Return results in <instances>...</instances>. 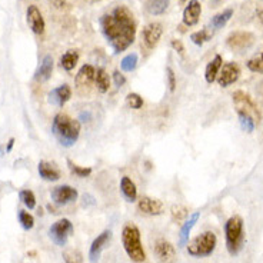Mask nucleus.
<instances>
[{
	"mask_svg": "<svg viewBox=\"0 0 263 263\" xmlns=\"http://www.w3.org/2000/svg\"><path fill=\"white\" fill-rule=\"evenodd\" d=\"M232 16H233V9H224L223 12L215 14V16L212 17L211 23H209V29H211L212 32L220 30L222 27H224L228 25V22L232 19Z\"/></svg>",
	"mask_w": 263,
	"mask_h": 263,
	"instance_id": "obj_24",
	"label": "nucleus"
},
{
	"mask_svg": "<svg viewBox=\"0 0 263 263\" xmlns=\"http://www.w3.org/2000/svg\"><path fill=\"white\" fill-rule=\"evenodd\" d=\"M139 62V56L136 53H129L127 56H125L122 62H120V69L123 72H133L136 69Z\"/></svg>",
	"mask_w": 263,
	"mask_h": 263,
	"instance_id": "obj_29",
	"label": "nucleus"
},
{
	"mask_svg": "<svg viewBox=\"0 0 263 263\" xmlns=\"http://www.w3.org/2000/svg\"><path fill=\"white\" fill-rule=\"evenodd\" d=\"M163 34V25L159 23V22H152L149 25H146L143 27V32H142V39H143V43L145 46L152 50L155 47L158 46L159 40Z\"/></svg>",
	"mask_w": 263,
	"mask_h": 263,
	"instance_id": "obj_10",
	"label": "nucleus"
},
{
	"mask_svg": "<svg viewBox=\"0 0 263 263\" xmlns=\"http://www.w3.org/2000/svg\"><path fill=\"white\" fill-rule=\"evenodd\" d=\"M224 237H226V249L232 256L237 255L243 249L245 230L243 219L240 216H232L224 224Z\"/></svg>",
	"mask_w": 263,
	"mask_h": 263,
	"instance_id": "obj_4",
	"label": "nucleus"
},
{
	"mask_svg": "<svg viewBox=\"0 0 263 263\" xmlns=\"http://www.w3.org/2000/svg\"><path fill=\"white\" fill-rule=\"evenodd\" d=\"M171 45H172V47H173V50H175V52H178L179 54H183L184 46H183V43H182L180 40L173 39V40H172Z\"/></svg>",
	"mask_w": 263,
	"mask_h": 263,
	"instance_id": "obj_40",
	"label": "nucleus"
},
{
	"mask_svg": "<svg viewBox=\"0 0 263 263\" xmlns=\"http://www.w3.org/2000/svg\"><path fill=\"white\" fill-rule=\"evenodd\" d=\"M255 40L256 39H255V34L253 33L242 32L240 30V32L230 33L229 36H228V39H226V45H228L230 50L242 53L253 46Z\"/></svg>",
	"mask_w": 263,
	"mask_h": 263,
	"instance_id": "obj_8",
	"label": "nucleus"
},
{
	"mask_svg": "<svg viewBox=\"0 0 263 263\" xmlns=\"http://www.w3.org/2000/svg\"><path fill=\"white\" fill-rule=\"evenodd\" d=\"M73 230H74V228H73V223L69 219H60L50 226L49 237L52 239L53 243L63 248L67 243L69 237L72 236Z\"/></svg>",
	"mask_w": 263,
	"mask_h": 263,
	"instance_id": "obj_6",
	"label": "nucleus"
},
{
	"mask_svg": "<svg viewBox=\"0 0 263 263\" xmlns=\"http://www.w3.org/2000/svg\"><path fill=\"white\" fill-rule=\"evenodd\" d=\"M213 36V32H212L209 27H204L199 32H195L191 34V40L196 45V46H203L206 42H209Z\"/></svg>",
	"mask_w": 263,
	"mask_h": 263,
	"instance_id": "obj_28",
	"label": "nucleus"
},
{
	"mask_svg": "<svg viewBox=\"0 0 263 263\" xmlns=\"http://www.w3.org/2000/svg\"><path fill=\"white\" fill-rule=\"evenodd\" d=\"M199 212H195V213H192L191 216H189V219L186 220L183 223V226H182V229H180V233H179V246L182 248V246H184V245L189 242V236H191V232L192 229L195 228V224H196V222L199 220Z\"/></svg>",
	"mask_w": 263,
	"mask_h": 263,
	"instance_id": "obj_21",
	"label": "nucleus"
},
{
	"mask_svg": "<svg viewBox=\"0 0 263 263\" xmlns=\"http://www.w3.org/2000/svg\"><path fill=\"white\" fill-rule=\"evenodd\" d=\"M120 192L123 193V196L127 202H135L138 199V189L136 184L129 176H123L120 179Z\"/></svg>",
	"mask_w": 263,
	"mask_h": 263,
	"instance_id": "obj_23",
	"label": "nucleus"
},
{
	"mask_svg": "<svg viewBox=\"0 0 263 263\" xmlns=\"http://www.w3.org/2000/svg\"><path fill=\"white\" fill-rule=\"evenodd\" d=\"M53 72V58L50 54H46L42 63H40L39 69L36 70V74H34V80L39 82V83H45L47 80L52 78Z\"/></svg>",
	"mask_w": 263,
	"mask_h": 263,
	"instance_id": "obj_18",
	"label": "nucleus"
},
{
	"mask_svg": "<svg viewBox=\"0 0 263 263\" xmlns=\"http://www.w3.org/2000/svg\"><path fill=\"white\" fill-rule=\"evenodd\" d=\"M237 118H239L240 127H242L245 132L252 133V132L255 130V127H256V120L252 118V116H249V115H246V113L243 112H237Z\"/></svg>",
	"mask_w": 263,
	"mask_h": 263,
	"instance_id": "obj_30",
	"label": "nucleus"
},
{
	"mask_svg": "<svg viewBox=\"0 0 263 263\" xmlns=\"http://www.w3.org/2000/svg\"><path fill=\"white\" fill-rule=\"evenodd\" d=\"M95 83H96V87L100 93H106L110 87V78L106 72L103 67H99L96 69V76H95Z\"/></svg>",
	"mask_w": 263,
	"mask_h": 263,
	"instance_id": "obj_27",
	"label": "nucleus"
},
{
	"mask_svg": "<svg viewBox=\"0 0 263 263\" xmlns=\"http://www.w3.org/2000/svg\"><path fill=\"white\" fill-rule=\"evenodd\" d=\"M13 145H14V139L10 138L9 139V142H7V147H6L7 153H9V152H12V149H13Z\"/></svg>",
	"mask_w": 263,
	"mask_h": 263,
	"instance_id": "obj_42",
	"label": "nucleus"
},
{
	"mask_svg": "<svg viewBox=\"0 0 263 263\" xmlns=\"http://www.w3.org/2000/svg\"><path fill=\"white\" fill-rule=\"evenodd\" d=\"M70 98H72V89H70V86L60 85L58 87L52 89V92L49 93V96H47V100L53 106L62 107V106H65L70 100Z\"/></svg>",
	"mask_w": 263,
	"mask_h": 263,
	"instance_id": "obj_17",
	"label": "nucleus"
},
{
	"mask_svg": "<svg viewBox=\"0 0 263 263\" xmlns=\"http://www.w3.org/2000/svg\"><path fill=\"white\" fill-rule=\"evenodd\" d=\"M246 66H248V69H249L250 72L263 73V53L248 60Z\"/></svg>",
	"mask_w": 263,
	"mask_h": 263,
	"instance_id": "obj_34",
	"label": "nucleus"
},
{
	"mask_svg": "<svg viewBox=\"0 0 263 263\" xmlns=\"http://www.w3.org/2000/svg\"><path fill=\"white\" fill-rule=\"evenodd\" d=\"M171 0H146V12L152 16H160L163 14L169 7Z\"/></svg>",
	"mask_w": 263,
	"mask_h": 263,
	"instance_id": "obj_25",
	"label": "nucleus"
},
{
	"mask_svg": "<svg viewBox=\"0 0 263 263\" xmlns=\"http://www.w3.org/2000/svg\"><path fill=\"white\" fill-rule=\"evenodd\" d=\"M166 78H167V86H169V90L172 93L176 90V85H178V80H176V74L173 72L172 67L166 69Z\"/></svg>",
	"mask_w": 263,
	"mask_h": 263,
	"instance_id": "obj_38",
	"label": "nucleus"
},
{
	"mask_svg": "<svg viewBox=\"0 0 263 263\" xmlns=\"http://www.w3.org/2000/svg\"><path fill=\"white\" fill-rule=\"evenodd\" d=\"M262 2H263V0H262Z\"/></svg>",
	"mask_w": 263,
	"mask_h": 263,
	"instance_id": "obj_45",
	"label": "nucleus"
},
{
	"mask_svg": "<svg viewBox=\"0 0 263 263\" xmlns=\"http://www.w3.org/2000/svg\"><path fill=\"white\" fill-rule=\"evenodd\" d=\"M110 239H112V232H110V230H103V232L93 240L92 246H90V250H89V259H90V262H98L99 257L102 255V252L105 249V246L109 243Z\"/></svg>",
	"mask_w": 263,
	"mask_h": 263,
	"instance_id": "obj_16",
	"label": "nucleus"
},
{
	"mask_svg": "<svg viewBox=\"0 0 263 263\" xmlns=\"http://www.w3.org/2000/svg\"><path fill=\"white\" fill-rule=\"evenodd\" d=\"M240 78V67L237 63L229 62V63H224L222 65V69L217 74V83L222 87H229L230 85L236 83L237 80Z\"/></svg>",
	"mask_w": 263,
	"mask_h": 263,
	"instance_id": "obj_9",
	"label": "nucleus"
},
{
	"mask_svg": "<svg viewBox=\"0 0 263 263\" xmlns=\"http://www.w3.org/2000/svg\"><path fill=\"white\" fill-rule=\"evenodd\" d=\"M52 2V5L56 9H60V10H63V9H69V3L66 2V0H50Z\"/></svg>",
	"mask_w": 263,
	"mask_h": 263,
	"instance_id": "obj_41",
	"label": "nucleus"
},
{
	"mask_svg": "<svg viewBox=\"0 0 263 263\" xmlns=\"http://www.w3.org/2000/svg\"><path fill=\"white\" fill-rule=\"evenodd\" d=\"M187 217V209L184 206H180V204H175L172 208V219L175 222H182Z\"/></svg>",
	"mask_w": 263,
	"mask_h": 263,
	"instance_id": "obj_37",
	"label": "nucleus"
},
{
	"mask_svg": "<svg viewBox=\"0 0 263 263\" xmlns=\"http://www.w3.org/2000/svg\"><path fill=\"white\" fill-rule=\"evenodd\" d=\"M155 255L162 263H173L176 257L175 246L166 239H158L155 242Z\"/></svg>",
	"mask_w": 263,
	"mask_h": 263,
	"instance_id": "obj_15",
	"label": "nucleus"
},
{
	"mask_svg": "<svg viewBox=\"0 0 263 263\" xmlns=\"http://www.w3.org/2000/svg\"><path fill=\"white\" fill-rule=\"evenodd\" d=\"M126 102H127V105L130 106L132 109H135V110L142 109V106H143V98H142L140 95H138V93H129L127 98H126Z\"/></svg>",
	"mask_w": 263,
	"mask_h": 263,
	"instance_id": "obj_36",
	"label": "nucleus"
},
{
	"mask_svg": "<svg viewBox=\"0 0 263 263\" xmlns=\"http://www.w3.org/2000/svg\"><path fill=\"white\" fill-rule=\"evenodd\" d=\"M26 20L27 25L30 27L34 34H43L46 29V22L43 19V14L39 10V7L36 5H30L26 10Z\"/></svg>",
	"mask_w": 263,
	"mask_h": 263,
	"instance_id": "obj_11",
	"label": "nucleus"
},
{
	"mask_svg": "<svg viewBox=\"0 0 263 263\" xmlns=\"http://www.w3.org/2000/svg\"><path fill=\"white\" fill-rule=\"evenodd\" d=\"M20 200H22V203L26 206L27 209H34L36 208V196H34V193L32 191H29V189H25V191H20L19 193Z\"/></svg>",
	"mask_w": 263,
	"mask_h": 263,
	"instance_id": "obj_33",
	"label": "nucleus"
},
{
	"mask_svg": "<svg viewBox=\"0 0 263 263\" xmlns=\"http://www.w3.org/2000/svg\"><path fill=\"white\" fill-rule=\"evenodd\" d=\"M222 65H223V59H222L220 54H216V56L208 63L206 69H204V80H206L209 85H212V83L217 79V74H219L220 69H222Z\"/></svg>",
	"mask_w": 263,
	"mask_h": 263,
	"instance_id": "obj_20",
	"label": "nucleus"
},
{
	"mask_svg": "<svg viewBox=\"0 0 263 263\" xmlns=\"http://www.w3.org/2000/svg\"><path fill=\"white\" fill-rule=\"evenodd\" d=\"M96 76V69L92 65H83L79 69V72L76 74V85L78 86H89L92 82H95Z\"/></svg>",
	"mask_w": 263,
	"mask_h": 263,
	"instance_id": "obj_22",
	"label": "nucleus"
},
{
	"mask_svg": "<svg viewBox=\"0 0 263 263\" xmlns=\"http://www.w3.org/2000/svg\"><path fill=\"white\" fill-rule=\"evenodd\" d=\"M50 196H52V200L56 204H69L74 202L78 196H79V193L78 191L72 187V186H69V184H62V186H56L54 189L50 193Z\"/></svg>",
	"mask_w": 263,
	"mask_h": 263,
	"instance_id": "obj_12",
	"label": "nucleus"
},
{
	"mask_svg": "<svg viewBox=\"0 0 263 263\" xmlns=\"http://www.w3.org/2000/svg\"><path fill=\"white\" fill-rule=\"evenodd\" d=\"M37 171H39L40 178L47 182H56L60 179V171L50 162L46 160H40L39 166H37Z\"/></svg>",
	"mask_w": 263,
	"mask_h": 263,
	"instance_id": "obj_19",
	"label": "nucleus"
},
{
	"mask_svg": "<svg viewBox=\"0 0 263 263\" xmlns=\"http://www.w3.org/2000/svg\"><path fill=\"white\" fill-rule=\"evenodd\" d=\"M67 166L72 172L73 175H76L78 178H87L92 175V167H83V166H79V164L73 163L70 159H67Z\"/></svg>",
	"mask_w": 263,
	"mask_h": 263,
	"instance_id": "obj_31",
	"label": "nucleus"
},
{
	"mask_svg": "<svg viewBox=\"0 0 263 263\" xmlns=\"http://www.w3.org/2000/svg\"><path fill=\"white\" fill-rule=\"evenodd\" d=\"M180 2H186V0H180Z\"/></svg>",
	"mask_w": 263,
	"mask_h": 263,
	"instance_id": "obj_44",
	"label": "nucleus"
},
{
	"mask_svg": "<svg viewBox=\"0 0 263 263\" xmlns=\"http://www.w3.org/2000/svg\"><path fill=\"white\" fill-rule=\"evenodd\" d=\"M79 62V53L78 50H67V52L60 58V66L65 69L66 72H72Z\"/></svg>",
	"mask_w": 263,
	"mask_h": 263,
	"instance_id": "obj_26",
	"label": "nucleus"
},
{
	"mask_svg": "<svg viewBox=\"0 0 263 263\" xmlns=\"http://www.w3.org/2000/svg\"><path fill=\"white\" fill-rule=\"evenodd\" d=\"M113 80H115V85L118 86V87H122V86H125L126 83L125 74H122L119 70H115V72H113Z\"/></svg>",
	"mask_w": 263,
	"mask_h": 263,
	"instance_id": "obj_39",
	"label": "nucleus"
},
{
	"mask_svg": "<svg viewBox=\"0 0 263 263\" xmlns=\"http://www.w3.org/2000/svg\"><path fill=\"white\" fill-rule=\"evenodd\" d=\"M217 237L213 232H203L196 236L187 246V253L193 257H208L215 252Z\"/></svg>",
	"mask_w": 263,
	"mask_h": 263,
	"instance_id": "obj_5",
	"label": "nucleus"
},
{
	"mask_svg": "<svg viewBox=\"0 0 263 263\" xmlns=\"http://www.w3.org/2000/svg\"><path fill=\"white\" fill-rule=\"evenodd\" d=\"M19 222L22 224V228L25 230H30L33 229V226H34V217L26 211H19Z\"/></svg>",
	"mask_w": 263,
	"mask_h": 263,
	"instance_id": "obj_35",
	"label": "nucleus"
},
{
	"mask_svg": "<svg viewBox=\"0 0 263 263\" xmlns=\"http://www.w3.org/2000/svg\"><path fill=\"white\" fill-rule=\"evenodd\" d=\"M233 103L236 106V112L246 113V115L252 116L257 122L262 118L256 103L253 102V99L250 98L249 95L243 92V90H236V92L233 93Z\"/></svg>",
	"mask_w": 263,
	"mask_h": 263,
	"instance_id": "obj_7",
	"label": "nucleus"
},
{
	"mask_svg": "<svg viewBox=\"0 0 263 263\" xmlns=\"http://www.w3.org/2000/svg\"><path fill=\"white\" fill-rule=\"evenodd\" d=\"M122 243L127 256L133 262H143L146 259V252L140 239V230L135 223H126L122 229Z\"/></svg>",
	"mask_w": 263,
	"mask_h": 263,
	"instance_id": "obj_3",
	"label": "nucleus"
},
{
	"mask_svg": "<svg viewBox=\"0 0 263 263\" xmlns=\"http://www.w3.org/2000/svg\"><path fill=\"white\" fill-rule=\"evenodd\" d=\"M99 23L106 42L115 53L125 52L133 45L136 37V20L127 6H116L110 13L103 14Z\"/></svg>",
	"mask_w": 263,
	"mask_h": 263,
	"instance_id": "obj_1",
	"label": "nucleus"
},
{
	"mask_svg": "<svg viewBox=\"0 0 263 263\" xmlns=\"http://www.w3.org/2000/svg\"><path fill=\"white\" fill-rule=\"evenodd\" d=\"M52 133L63 147H72L80 136V122L59 113L53 119Z\"/></svg>",
	"mask_w": 263,
	"mask_h": 263,
	"instance_id": "obj_2",
	"label": "nucleus"
},
{
	"mask_svg": "<svg viewBox=\"0 0 263 263\" xmlns=\"http://www.w3.org/2000/svg\"><path fill=\"white\" fill-rule=\"evenodd\" d=\"M202 14V5L199 0H189L187 6L184 7L183 14H182V22L184 26L193 27L196 26Z\"/></svg>",
	"mask_w": 263,
	"mask_h": 263,
	"instance_id": "obj_14",
	"label": "nucleus"
},
{
	"mask_svg": "<svg viewBox=\"0 0 263 263\" xmlns=\"http://www.w3.org/2000/svg\"><path fill=\"white\" fill-rule=\"evenodd\" d=\"M219 2H220V0H212V3H213V5H217Z\"/></svg>",
	"mask_w": 263,
	"mask_h": 263,
	"instance_id": "obj_43",
	"label": "nucleus"
},
{
	"mask_svg": "<svg viewBox=\"0 0 263 263\" xmlns=\"http://www.w3.org/2000/svg\"><path fill=\"white\" fill-rule=\"evenodd\" d=\"M139 211L149 216H159L164 212L163 202H160L159 199L149 196H142L138 202Z\"/></svg>",
	"mask_w": 263,
	"mask_h": 263,
	"instance_id": "obj_13",
	"label": "nucleus"
},
{
	"mask_svg": "<svg viewBox=\"0 0 263 263\" xmlns=\"http://www.w3.org/2000/svg\"><path fill=\"white\" fill-rule=\"evenodd\" d=\"M63 259L66 263H83V255L78 249H65L63 250Z\"/></svg>",
	"mask_w": 263,
	"mask_h": 263,
	"instance_id": "obj_32",
	"label": "nucleus"
}]
</instances>
